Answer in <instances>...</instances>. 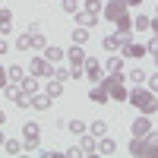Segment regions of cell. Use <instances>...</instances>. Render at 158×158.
<instances>
[{
	"mask_svg": "<svg viewBox=\"0 0 158 158\" xmlns=\"http://www.w3.org/2000/svg\"><path fill=\"white\" fill-rule=\"evenodd\" d=\"M127 101L133 104L139 114H149V117L158 111V98H155V92H152V89H146V85H136L133 92H130V98H127Z\"/></svg>",
	"mask_w": 158,
	"mask_h": 158,
	"instance_id": "obj_1",
	"label": "cell"
},
{
	"mask_svg": "<svg viewBox=\"0 0 158 158\" xmlns=\"http://www.w3.org/2000/svg\"><path fill=\"white\" fill-rule=\"evenodd\" d=\"M101 85L108 89L111 101H127V98H130V92H127V76H123V73H104V76H101Z\"/></svg>",
	"mask_w": 158,
	"mask_h": 158,
	"instance_id": "obj_2",
	"label": "cell"
},
{
	"mask_svg": "<svg viewBox=\"0 0 158 158\" xmlns=\"http://www.w3.org/2000/svg\"><path fill=\"white\" fill-rule=\"evenodd\" d=\"M127 152L133 155V158H158V146H149L146 136H133L130 146H127Z\"/></svg>",
	"mask_w": 158,
	"mask_h": 158,
	"instance_id": "obj_3",
	"label": "cell"
},
{
	"mask_svg": "<svg viewBox=\"0 0 158 158\" xmlns=\"http://www.w3.org/2000/svg\"><path fill=\"white\" fill-rule=\"evenodd\" d=\"M38 139H41V127H38L35 120H25L22 123V146H25V152H35Z\"/></svg>",
	"mask_w": 158,
	"mask_h": 158,
	"instance_id": "obj_4",
	"label": "cell"
},
{
	"mask_svg": "<svg viewBox=\"0 0 158 158\" xmlns=\"http://www.w3.org/2000/svg\"><path fill=\"white\" fill-rule=\"evenodd\" d=\"M29 73L38 76V79H51V76H54V63L44 60V54H41V57H32V60H29Z\"/></svg>",
	"mask_w": 158,
	"mask_h": 158,
	"instance_id": "obj_5",
	"label": "cell"
},
{
	"mask_svg": "<svg viewBox=\"0 0 158 158\" xmlns=\"http://www.w3.org/2000/svg\"><path fill=\"white\" fill-rule=\"evenodd\" d=\"M82 76L89 79L92 85H98L101 76H104V73H101V60H98V57H85V63H82Z\"/></svg>",
	"mask_w": 158,
	"mask_h": 158,
	"instance_id": "obj_6",
	"label": "cell"
},
{
	"mask_svg": "<svg viewBox=\"0 0 158 158\" xmlns=\"http://www.w3.org/2000/svg\"><path fill=\"white\" fill-rule=\"evenodd\" d=\"M123 13H127V0H108L104 10H101V16L108 19V22H114V19H120Z\"/></svg>",
	"mask_w": 158,
	"mask_h": 158,
	"instance_id": "obj_7",
	"label": "cell"
},
{
	"mask_svg": "<svg viewBox=\"0 0 158 158\" xmlns=\"http://www.w3.org/2000/svg\"><path fill=\"white\" fill-rule=\"evenodd\" d=\"M73 22L76 25H85V29H95L101 22V13H89V10H76L73 13Z\"/></svg>",
	"mask_w": 158,
	"mask_h": 158,
	"instance_id": "obj_8",
	"label": "cell"
},
{
	"mask_svg": "<svg viewBox=\"0 0 158 158\" xmlns=\"http://www.w3.org/2000/svg\"><path fill=\"white\" fill-rule=\"evenodd\" d=\"M63 57L70 60V70H79V67L85 63V51H82V44H73V48L63 51Z\"/></svg>",
	"mask_w": 158,
	"mask_h": 158,
	"instance_id": "obj_9",
	"label": "cell"
},
{
	"mask_svg": "<svg viewBox=\"0 0 158 158\" xmlns=\"http://www.w3.org/2000/svg\"><path fill=\"white\" fill-rule=\"evenodd\" d=\"M149 130H152V117H149V114H139L136 120L130 123V133H133V136H146Z\"/></svg>",
	"mask_w": 158,
	"mask_h": 158,
	"instance_id": "obj_10",
	"label": "cell"
},
{
	"mask_svg": "<svg viewBox=\"0 0 158 158\" xmlns=\"http://www.w3.org/2000/svg\"><path fill=\"white\" fill-rule=\"evenodd\" d=\"M51 95H44V92H35V95H29V108L32 111H51Z\"/></svg>",
	"mask_w": 158,
	"mask_h": 158,
	"instance_id": "obj_11",
	"label": "cell"
},
{
	"mask_svg": "<svg viewBox=\"0 0 158 158\" xmlns=\"http://www.w3.org/2000/svg\"><path fill=\"white\" fill-rule=\"evenodd\" d=\"M120 51H123V57H130V60H142V57H146V44H136V41H127Z\"/></svg>",
	"mask_w": 158,
	"mask_h": 158,
	"instance_id": "obj_12",
	"label": "cell"
},
{
	"mask_svg": "<svg viewBox=\"0 0 158 158\" xmlns=\"http://www.w3.org/2000/svg\"><path fill=\"white\" fill-rule=\"evenodd\" d=\"M79 152H82V155H95L98 152V139L92 133H82V136H79Z\"/></svg>",
	"mask_w": 158,
	"mask_h": 158,
	"instance_id": "obj_13",
	"label": "cell"
},
{
	"mask_svg": "<svg viewBox=\"0 0 158 158\" xmlns=\"http://www.w3.org/2000/svg\"><path fill=\"white\" fill-rule=\"evenodd\" d=\"M38 82H41V79L29 73V76H22V79H19V89L25 92V95H35V92H38Z\"/></svg>",
	"mask_w": 158,
	"mask_h": 158,
	"instance_id": "obj_14",
	"label": "cell"
},
{
	"mask_svg": "<svg viewBox=\"0 0 158 158\" xmlns=\"http://www.w3.org/2000/svg\"><path fill=\"white\" fill-rule=\"evenodd\" d=\"M89 101H95V104H104V101H111V95H108V89H104V85L98 82V85H92V92H89Z\"/></svg>",
	"mask_w": 158,
	"mask_h": 158,
	"instance_id": "obj_15",
	"label": "cell"
},
{
	"mask_svg": "<svg viewBox=\"0 0 158 158\" xmlns=\"http://www.w3.org/2000/svg\"><path fill=\"white\" fill-rule=\"evenodd\" d=\"M114 152H117V142H114L111 136H101V139H98V152H95V155H114Z\"/></svg>",
	"mask_w": 158,
	"mask_h": 158,
	"instance_id": "obj_16",
	"label": "cell"
},
{
	"mask_svg": "<svg viewBox=\"0 0 158 158\" xmlns=\"http://www.w3.org/2000/svg\"><path fill=\"white\" fill-rule=\"evenodd\" d=\"M13 32V13L3 6V10H0V35H10Z\"/></svg>",
	"mask_w": 158,
	"mask_h": 158,
	"instance_id": "obj_17",
	"label": "cell"
},
{
	"mask_svg": "<svg viewBox=\"0 0 158 158\" xmlns=\"http://www.w3.org/2000/svg\"><path fill=\"white\" fill-rule=\"evenodd\" d=\"M44 95H51V98H60V95H63V82H60V79H48Z\"/></svg>",
	"mask_w": 158,
	"mask_h": 158,
	"instance_id": "obj_18",
	"label": "cell"
},
{
	"mask_svg": "<svg viewBox=\"0 0 158 158\" xmlns=\"http://www.w3.org/2000/svg\"><path fill=\"white\" fill-rule=\"evenodd\" d=\"M89 32H92V29H85V25H73V35H70L73 44H85V41H89Z\"/></svg>",
	"mask_w": 158,
	"mask_h": 158,
	"instance_id": "obj_19",
	"label": "cell"
},
{
	"mask_svg": "<svg viewBox=\"0 0 158 158\" xmlns=\"http://www.w3.org/2000/svg\"><path fill=\"white\" fill-rule=\"evenodd\" d=\"M3 152H6V155H22L25 146H22V139H6V142H3Z\"/></svg>",
	"mask_w": 158,
	"mask_h": 158,
	"instance_id": "obj_20",
	"label": "cell"
},
{
	"mask_svg": "<svg viewBox=\"0 0 158 158\" xmlns=\"http://www.w3.org/2000/svg\"><path fill=\"white\" fill-rule=\"evenodd\" d=\"M89 133L95 136V139H101V136H108V123H104V120H92V123H89Z\"/></svg>",
	"mask_w": 158,
	"mask_h": 158,
	"instance_id": "obj_21",
	"label": "cell"
},
{
	"mask_svg": "<svg viewBox=\"0 0 158 158\" xmlns=\"http://www.w3.org/2000/svg\"><path fill=\"white\" fill-rule=\"evenodd\" d=\"M44 60H51V63H60V60H63V48L48 44V48H44Z\"/></svg>",
	"mask_w": 158,
	"mask_h": 158,
	"instance_id": "obj_22",
	"label": "cell"
},
{
	"mask_svg": "<svg viewBox=\"0 0 158 158\" xmlns=\"http://www.w3.org/2000/svg\"><path fill=\"white\" fill-rule=\"evenodd\" d=\"M120 44H123L120 35H104V38H101V48H104V51H117Z\"/></svg>",
	"mask_w": 158,
	"mask_h": 158,
	"instance_id": "obj_23",
	"label": "cell"
},
{
	"mask_svg": "<svg viewBox=\"0 0 158 158\" xmlns=\"http://www.w3.org/2000/svg\"><path fill=\"white\" fill-rule=\"evenodd\" d=\"M13 48L22 51V54H25V51H32V35H29V32H22V35L16 38V44H13Z\"/></svg>",
	"mask_w": 158,
	"mask_h": 158,
	"instance_id": "obj_24",
	"label": "cell"
},
{
	"mask_svg": "<svg viewBox=\"0 0 158 158\" xmlns=\"http://www.w3.org/2000/svg\"><path fill=\"white\" fill-rule=\"evenodd\" d=\"M67 130L73 136H82V133H89V127H85V120H67Z\"/></svg>",
	"mask_w": 158,
	"mask_h": 158,
	"instance_id": "obj_25",
	"label": "cell"
},
{
	"mask_svg": "<svg viewBox=\"0 0 158 158\" xmlns=\"http://www.w3.org/2000/svg\"><path fill=\"white\" fill-rule=\"evenodd\" d=\"M123 70V57H108V63H104V73H120Z\"/></svg>",
	"mask_w": 158,
	"mask_h": 158,
	"instance_id": "obj_26",
	"label": "cell"
},
{
	"mask_svg": "<svg viewBox=\"0 0 158 158\" xmlns=\"http://www.w3.org/2000/svg\"><path fill=\"white\" fill-rule=\"evenodd\" d=\"M146 76H149L146 70L136 67V70H130V82H133V85H146Z\"/></svg>",
	"mask_w": 158,
	"mask_h": 158,
	"instance_id": "obj_27",
	"label": "cell"
},
{
	"mask_svg": "<svg viewBox=\"0 0 158 158\" xmlns=\"http://www.w3.org/2000/svg\"><path fill=\"white\" fill-rule=\"evenodd\" d=\"M6 73H10V82H19V79L25 76V70L19 67V63H13V67H6Z\"/></svg>",
	"mask_w": 158,
	"mask_h": 158,
	"instance_id": "obj_28",
	"label": "cell"
},
{
	"mask_svg": "<svg viewBox=\"0 0 158 158\" xmlns=\"http://www.w3.org/2000/svg\"><path fill=\"white\" fill-rule=\"evenodd\" d=\"M44 48H48V38H44L41 32H35V35H32V51H44Z\"/></svg>",
	"mask_w": 158,
	"mask_h": 158,
	"instance_id": "obj_29",
	"label": "cell"
},
{
	"mask_svg": "<svg viewBox=\"0 0 158 158\" xmlns=\"http://www.w3.org/2000/svg\"><path fill=\"white\" fill-rule=\"evenodd\" d=\"M51 79H60V82H67V79H73V73H70L67 67H57V63H54V76H51Z\"/></svg>",
	"mask_w": 158,
	"mask_h": 158,
	"instance_id": "obj_30",
	"label": "cell"
},
{
	"mask_svg": "<svg viewBox=\"0 0 158 158\" xmlns=\"http://www.w3.org/2000/svg\"><path fill=\"white\" fill-rule=\"evenodd\" d=\"M149 22H152V16H136V19H133V29H139V32H149Z\"/></svg>",
	"mask_w": 158,
	"mask_h": 158,
	"instance_id": "obj_31",
	"label": "cell"
},
{
	"mask_svg": "<svg viewBox=\"0 0 158 158\" xmlns=\"http://www.w3.org/2000/svg\"><path fill=\"white\" fill-rule=\"evenodd\" d=\"M146 54L158 57V35H152V38H149V44H146Z\"/></svg>",
	"mask_w": 158,
	"mask_h": 158,
	"instance_id": "obj_32",
	"label": "cell"
},
{
	"mask_svg": "<svg viewBox=\"0 0 158 158\" xmlns=\"http://www.w3.org/2000/svg\"><path fill=\"white\" fill-rule=\"evenodd\" d=\"M85 10H89V13H101L104 3H101V0H85Z\"/></svg>",
	"mask_w": 158,
	"mask_h": 158,
	"instance_id": "obj_33",
	"label": "cell"
},
{
	"mask_svg": "<svg viewBox=\"0 0 158 158\" xmlns=\"http://www.w3.org/2000/svg\"><path fill=\"white\" fill-rule=\"evenodd\" d=\"M146 89H152L155 95H158V73H152V76H146Z\"/></svg>",
	"mask_w": 158,
	"mask_h": 158,
	"instance_id": "obj_34",
	"label": "cell"
},
{
	"mask_svg": "<svg viewBox=\"0 0 158 158\" xmlns=\"http://www.w3.org/2000/svg\"><path fill=\"white\" fill-rule=\"evenodd\" d=\"M63 10H67V13H70V16H73V13L79 10V0H63Z\"/></svg>",
	"mask_w": 158,
	"mask_h": 158,
	"instance_id": "obj_35",
	"label": "cell"
},
{
	"mask_svg": "<svg viewBox=\"0 0 158 158\" xmlns=\"http://www.w3.org/2000/svg\"><path fill=\"white\" fill-rule=\"evenodd\" d=\"M10 85V73H6V67H0V89H6Z\"/></svg>",
	"mask_w": 158,
	"mask_h": 158,
	"instance_id": "obj_36",
	"label": "cell"
},
{
	"mask_svg": "<svg viewBox=\"0 0 158 158\" xmlns=\"http://www.w3.org/2000/svg\"><path fill=\"white\" fill-rule=\"evenodd\" d=\"M146 139H149V146H158V130H149Z\"/></svg>",
	"mask_w": 158,
	"mask_h": 158,
	"instance_id": "obj_37",
	"label": "cell"
},
{
	"mask_svg": "<svg viewBox=\"0 0 158 158\" xmlns=\"http://www.w3.org/2000/svg\"><path fill=\"white\" fill-rule=\"evenodd\" d=\"M149 32H152V35H158V16H155V19L149 22Z\"/></svg>",
	"mask_w": 158,
	"mask_h": 158,
	"instance_id": "obj_38",
	"label": "cell"
},
{
	"mask_svg": "<svg viewBox=\"0 0 158 158\" xmlns=\"http://www.w3.org/2000/svg\"><path fill=\"white\" fill-rule=\"evenodd\" d=\"M6 51H10V44L3 41V38H0V57H3V54H6Z\"/></svg>",
	"mask_w": 158,
	"mask_h": 158,
	"instance_id": "obj_39",
	"label": "cell"
},
{
	"mask_svg": "<svg viewBox=\"0 0 158 158\" xmlns=\"http://www.w3.org/2000/svg\"><path fill=\"white\" fill-rule=\"evenodd\" d=\"M3 142H6V136H3V127H0V146H3Z\"/></svg>",
	"mask_w": 158,
	"mask_h": 158,
	"instance_id": "obj_40",
	"label": "cell"
},
{
	"mask_svg": "<svg viewBox=\"0 0 158 158\" xmlns=\"http://www.w3.org/2000/svg\"><path fill=\"white\" fill-rule=\"evenodd\" d=\"M3 123H6V114H3V111H0V127H3Z\"/></svg>",
	"mask_w": 158,
	"mask_h": 158,
	"instance_id": "obj_41",
	"label": "cell"
},
{
	"mask_svg": "<svg viewBox=\"0 0 158 158\" xmlns=\"http://www.w3.org/2000/svg\"><path fill=\"white\" fill-rule=\"evenodd\" d=\"M155 16H158V10H155Z\"/></svg>",
	"mask_w": 158,
	"mask_h": 158,
	"instance_id": "obj_42",
	"label": "cell"
},
{
	"mask_svg": "<svg viewBox=\"0 0 158 158\" xmlns=\"http://www.w3.org/2000/svg\"><path fill=\"white\" fill-rule=\"evenodd\" d=\"M155 63H158V57H155Z\"/></svg>",
	"mask_w": 158,
	"mask_h": 158,
	"instance_id": "obj_43",
	"label": "cell"
}]
</instances>
